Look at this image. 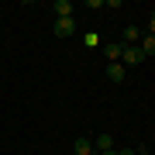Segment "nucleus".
Wrapping results in <instances>:
<instances>
[{
    "instance_id": "obj_4",
    "label": "nucleus",
    "mask_w": 155,
    "mask_h": 155,
    "mask_svg": "<svg viewBox=\"0 0 155 155\" xmlns=\"http://www.w3.org/2000/svg\"><path fill=\"white\" fill-rule=\"evenodd\" d=\"M121 48H124L121 41H107V45H104V55L110 59V62H117V59H121Z\"/></svg>"
},
{
    "instance_id": "obj_12",
    "label": "nucleus",
    "mask_w": 155,
    "mask_h": 155,
    "mask_svg": "<svg viewBox=\"0 0 155 155\" xmlns=\"http://www.w3.org/2000/svg\"><path fill=\"white\" fill-rule=\"evenodd\" d=\"M134 155H148V152H145V148H138V152H134Z\"/></svg>"
},
{
    "instance_id": "obj_11",
    "label": "nucleus",
    "mask_w": 155,
    "mask_h": 155,
    "mask_svg": "<svg viewBox=\"0 0 155 155\" xmlns=\"http://www.w3.org/2000/svg\"><path fill=\"white\" fill-rule=\"evenodd\" d=\"M100 155H117V148H110V152H100Z\"/></svg>"
},
{
    "instance_id": "obj_1",
    "label": "nucleus",
    "mask_w": 155,
    "mask_h": 155,
    "mask_svg": "<svg viewBox=\"0 0 155 155\" xmlns=\"http://www.w3.org/2000/svg\"><path fill=\"white\" fill-rule=\"evenodd\" d=\"M121 62H124V66H141L145 55H141L138 45H124V48H121Z\"/></svg>"
},
{
    "instance_id": "obj_2",
    "label": "nucleus",
    "mask_w": 155,
    "mask_h": 155,
    "mask_svg": "<svg viewBox=\"0 0 155 155\" xmlns=\"http://www.w3.org/2000/svg\"><path fill=\"white\" fill-rule=\"evenodd\" d=\"M76 35V21L72 17H59L55 21V38H72Z\"/></svg>"
},
{
    "instance_id": "obj_8",
    "label": "nucleus",
    "mask_w": 155,
    "mask_h": 155,
    "mask_svg": "<svg viewBox=\"0 0 155 155\" xmlns=\"http://www.w3.org/2000/svg\"><path fill=\"white\" fill-rule=\"evenodd\" d=\"M97 148L100 152H110L114 148V138H110V134H100V138H97Z\"/></svg>"
},
{
    "instance_id": "obj_10",
    "label": "nucleus",
    "mask_w": 155,
    "mask_h": 155,
    "mask_svg": "<svg viewBox=\"0 0 155 155\" xmlns=\"http://www.w3.org/2000/svg\"><path fill=\"white\" fill-rule=\"evenodd\" d=\"M134 152H138V148H121V152H117V155H134Z\"/></svg>"
},
{
    "instance_id": "obj_9",
    "label": "nucleus",
    "mask_w": 155,
    "mask_h": 155,
    "mask_svg": "<svg viewBox=\"0 0 155 155\" xmlns=\"http://www.w3.org/2000/svg\"><path fill=\"white\" fill-rule=\"evenodd\" d=\"M83 45H86V48H97V45H100V35H93V31H90L86 38H83Z\"/></svg>"
},
{
    "instance_id": "obj_3",
    "label": "nucleus",
    "mask_w": 155,
    "mask_h": 155,
    "mask_svg": "<svg viewBox=\"0 0 155 155\" xmlns=\"http://www.w3.org/2000/svg\"><path fill=\"white\" fill-rule=\"evenodd\" d=\"M69 155H93V141L90 138H76V145H72Z\"/></svg>"
},
{
    "instance_id": "obj_6",
    "label": "nucleus",
    "mask_w": 155,
    "mask_h": 155,
    "mask_svg": "<svg viewBox=\"0 0 155 155\" xmlns=\"http://www.w3.org/2000/svg\"><path fill=\"white\" fill-rule=\"evenodd\" d=\"M52 11H55L59 17H72V4H69V0H55V4H52Z\"/></svg>"
},
{
    "instance_id": "obj_7",
    "label": "nucleus",
    "mask_w": 155,
    "mask_h": 155,
    "mask_svg": "<svg viewBox=\"0 0 155 155\" xmlns=\"http://www.w3.org/2000/svg\"><path fill=\"white\" fill-rule=\"evenodd\" d=\"M138 38H141V31H138V28L131 24V28H124V38H121V45H134Z\"/></svg>"
},
{
    "instance_id": "obj_5",
    "label": "nucleus",
    "mask_w": 155,
    "mask_h": 155,
    "mask_svg": "<svg viewBox=\"0 0 155 155\" xmlns=\"http://www.w3.org/2000/svg\"><path fill=\"white\" fill-rule=\"evenodd\" d=\"M107 79H110V83H121L124 79V66L121 62H110V66H107Z\"/></svg>"
}]
</instances>
